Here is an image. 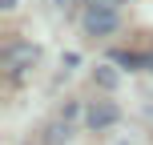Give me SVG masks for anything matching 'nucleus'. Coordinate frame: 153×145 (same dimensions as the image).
Segmentation results:
<instances>
[{"mask_svg":"<svg viewBox=\"0 0 153 145\" xmlns=\"http://www.w3.org/2000/svg\"><path fill=\"white\" fill-rule=\"evenodd\" d=\"M81 24H85V32H89V36H105V32H113L117 24H121V16H117V8L89 4V8H85V16H81Z\"/></svg>","mask_w":153,"mask_h":145,"instance_id":"1","label":"nucleus"},{"mask_svg":"<svg viewBox=\"0 0 153 145\" xmlns=\"http://www.w3.org/2000/svg\"><path fill=\"white\" fill-rule=\"evenodd\" d=\"M36 57H40V48H36V45H12V48L4 53V69L24 73L28 65H36Z\"/></svg>","mask_w":153,"mask_h":145,"instance_id":"2","label":"nucleus"},{"mask_svg":"<svg viewBox=\"0 0 153 145\" xmlns=\"http://www.w3.org/2000/svg\"><path fill=\"white\" fill-rule=\"evenodd\" d=\"M117 105H93L89 109V129H109V125H117Z\"/></svg>","mask_w":153,"mask_h":145,"instance_id":"3","label":"nucleus"},{"mask_svg":"<svg viewBox=\"0 0 153 145\" xmlns=\"http://www.w3.org/2000/svg\"><path fill=\"white\" fill-rule=\"evenodd\" d=\"M69 141V125H53V137H48V145H61Z\"/></svg>","mask_w":153,"mask_h":145,"instance_id":"4","label":"nucleus"},{"mask_svg":"<svg viewBox=\"0 0 153 145\" xmlns=\"http://www.w3.org/2000/svg\"><path fill=\"white\" fill-rule=\"evenodd\" d=\"M97 77H101V85H109V89L117 85V73H109V69H97Z\"/></svg>","mask_w":153,"mask_h":145,"instance_id":"5","label":"nucleus"},{"mask_svg":"<svg viewBox=\"0 0 153 145\" xmlns=\"http://www.w3.org/2000/svg\"><path fill=\"white\" fill-rule=\"evenodd\" d=\"M0 8H16V0H0Z\"/></svg>","mask_w":153,"mask_h":145,"instance_id":"6","label":"nucleus"},{"mask_svg":"<svg viewBox=\"0 0 153 145\" xmlns=\"http://www.w3.org/2000/svg\"><path fill=\"white\" fill-rule=\"evenodd\" d=\"M149 69H153V57H149Z\"/></svg>","mask_w":153,"mask_h":145,"instance_id":"7","label":"nucleus"}]
</instances>
